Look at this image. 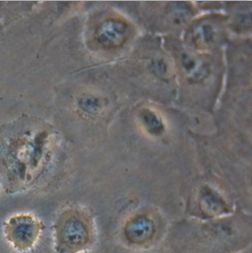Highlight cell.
Here are the masks:
<instances>
[{"label":"cell","mask_w":252,"mask_h":253,"mask_svg":"<svg viewBox=\"0 0 252 253\" xmlns=\"http://www.w3.org/2000/svg\"><path fill=\"white\" fill-rule=\"evenodd\" d=\"M78 107L83 113L90 116H95L102 111L103 102H102V99L99 98L98 96L87 94L79 98Z\"/></svg>","instance_id":"cell-10"},{"label":"cell","mask_w":252,"mask_h":253,"mask_svg":"<svg viewBox=\"0 0 252 253\" xmlns=\"http://www.w3.org/2000/svg\"><path fill=\"white\" fill-rule=\"evenodd\" d=\"M139 119L144 129L152 136H161L166 131L163 119L155 111L145 108L140 111Z\"/></svg>","instance_id":"cell-6"},{"label":"cell","mask_w":252,"mask_h":253,"mask_svg":"<svg viewBox=\"0 0 252 253\" xmlns=\"http://www.w3.org/2000/svg\"><path fill=\"white\" fill-rule=\"evenodd\" d=\"M166 14L173 25L180 26L193 16V8L186 2H170L167 7Z\"/></svg>","instance_id":"cell-7"},{"label":"cell","mask_w":252,"mask_h":253,"mask_svg":"<svg viewBox=\"0 0 252 253\" xmlns=\"http://www.w3.org/2000/svg\"><path fill=\"white\" fill-rule=\"evenodd\" d=\"M177 62L182 73L191 81H202L210 74V65L207 59L191 49L179 50Z\"/></svg>","instance_id":"cell-5"},{"label":"cell","mask_w":252,"mask_h":253,"mask_svg":"<svg viewBox=\"0 0 252 253\" xmlns=\"http://www.w3.org/2000/svg\"><path fill=\"white\" fill-rule=\"evenodd\" d=\"M220 17L208 16L195 21L187 30L185 40L196 49H210L222 40L224 28Z\"/></svg>","instance_id":"cell-3"},{"label":"cell","mask_w":252,"mask_h":253,"mask_svg":"<svg viewBox=\"0 0 252 253\" xmlns=\"http://www.w3.org/2000/svg\"><path fill=\"white\" fill-rule=\"evenodd\" d=\"M201 202L202 205L205 207V210L218 213L222 212L226 205L223 199L212 189L210 188H204L201 193Z\"/></svg>","instance_id":"cell-8"},{"label":"cell","mask_w":252,"mask_h":253,"mask_svg":"<svg viewBox=\"0 0 252 253\" xmlns=\"http://www.w3.org/2000/svg\"><path fill=\"white\" fill-rule=\"evenodd\" d=\"M153 67L155 73L161 77H166L168 73V65L163 58L155 59V61L153 62Z\"/></svg>","instance_id":"cell-12"},{"label":"cell","mask_w":252,"mask_h":253,"mask_svg":"<svg viewBox=\"0 0 252 253\" xmlns=\"http://www.w3.org/2000/svg\"><path fill=\"white\" fill-rule=\"evenodd\" d=\"M153 229V223L146 217H137L128 225V235L133 238L147 237Z\"/></svg>","instance_id":"cell-9"},{"label":"cell","mask_w":252,"mask_h":253,"mask_svg":"<svg viewBox=\"0 0 252 253\" xmlns=\"http://www.w3.org/2000/svg\"><path fill=\"white\" fill-rule=\"evenodd\" d=\"M129 33V25L125 20L120 18H109L97 27L95 31V40L103 48H118L126 42Z\"/></svg>","instance_id":"cell-4"},{"label":"cell","mask_w":252,"mask_h":253,"mask_svg":"<svg viewBox=\"0 0 252 253\" xmlns=\"http://www.w3.org/2000/svg\"><path fill=\"white\" fill-rule=\"evenodd\" d=\"M42 225L33 215L21 213L11 216L3 225L6 242L19 253L32 250L37 244Z\"/></svg>","instance_id":"cell-1"},{"label":"cell","mask_w":252,"mask_h":253,"mask_svg":"<svg viewBox=\"0 0 252 253\" xmlns=\"http://www.w3.org/2000/svg\"><path fill=\"white\" fill-rule=\"evenodd\" d=\"M3 36H4V27H3V25L0 22V40L2 39Z\"/></svg>","instance_id":"cell-13"},{"label":"cell","mask_w":252,"mask_h":253,"mask_svg":"<svg viewBox=\"0 0 252 253\" xmlns=\"http://www.w3.org/2000/svg\"><path fill=\"white\" fill-rule=\"evenodd\" d=\"M233 26L238 31H247L252 27L251 7L246 5L239 8L233 17Z\"/></svg>","instance_id":"cell-11"},{"label":"cell","mask_w":252,"mask_h":253,"mask_svg":"<svg viewBox=\"0 0 252 253\" xmlns=\"http://www.w3.org/2000/svg\"><path fill=\"white\" fill-rule=\"evenodd\" d=\"M55 249L60 253L83 251L90 240V229L85 220L76 215L64 216L55 226Z\"/></svg>","instance_id":"cell-2"}]
</instances>
